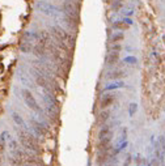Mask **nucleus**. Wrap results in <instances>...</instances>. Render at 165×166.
I'll return each instance as SVG.
<instances>
[{"label": "nucleus", "instance_id": "nucleus-11", "mask_svg": "<svg viewBox=\"0 0 165 166\" xmlns=\"http://www.w3.org/2000/svg\"><path fill=\"white\" fill-rule=\"evenodd\" d=\"M124 71H122V69H117V71H113L110 72V73L108 75V79H110V80H117V79H123L124 77Z\"/></svg>", "mask_w": 165, "mask_h": 166}, {"label": "nucleus", "instance_id": "nucleus-14", "mask_svg": "<svg viewBox=\"0 0 165 166\" xmlns=\"http://www.w3.org/2000/svg\"><path fill=\"white\" fill-rule=\"evenodd\" d=\"M109 136H111V129H110L109 126H105V127H102L100 129V132H98V139L109 137Z\"/></svg>", "mask_w": 165, "mask_h": 166}, {"label": "nucleus", "instance_id": "nucleus-25", "mask_svg": "<svg viewBox=\"0 0 165 166\" xmlns=\"http://www.w3.org/2000/svg\"><path fill=\"white\" fill-rule=\"evenodd\" d=\"M0 157H1V154H0Z\"/></svg>", "mask_w": 165, "mask_h": 166}, {"label": "nucleus", "instance_id": "nucleus-21", "mask_svg": "<svg viewBox=\"0 0 165 166\" xmlns=\"http://www.w3.org/2000/svg\"><path fill=\"white\" fill-rule=\"evenodd\" d=\"M131 107L128 109V111H130V115H134L135 114V111H136V105L133 104V105H130Z\"/></svg>", "mask_w": 165, "mask_h": 166}, {"label": "nucleus", "instance_id": "nucleus-19", "mask_svg": "<svg viewBox=\"0 0 165 166\" xmlns=\"http://www.w3.org/2000/svg\"><path fill=\"white\" fill-rule=\"evenodd\" d=\"M8 142H9V145L8 147L11 148V151H15V149H18V144H17V141H15L13 139H11V136L8 135Z\"/></svg>", "mask_w": 165, "mask_h": 166}, {"label": "nucleus", "instance_id": "nucleus-13", "mask_svg": "<svg viewBox=\"0 0 165 166\" xmlns=\"http://www.w3.org/2000/svg\"><path fill=\"white\" fill-rule=\"evenodd\" d=\"M109 158V151H100L98 152V154H97V164L98 165H101V164H104V162H106V160Z\"/></svg>", "mask_w": 165, "mask_h": 166}, {"label": "nucleus", "instance_id": "nucleus-15", "mask_svg": "<svg viewBox=\"0 0 165 166\" xmlns=\"http://www.w3.org/2000/svg\"><path fill=\"white\" fill-rule=\"evenodd\" d=\"M109 117H110V111H108V110H104V111H101L100 114H98V118H97V122L100 124L102 123H105V122L109 119Z\"/></svg>", "mask_w": 165, "mask_h": 166}, {"label": "nucleus", "instance_id": "nucleus-12", "mask_svg": "<svg viewBox=\"0 0 165 166\" xmlns=\"http://www.w3.org/2000/svg\"><path fill=\"white\" fill-rule=\"evenodd\" d=\"M20 50H21L22 52H30V51H33V46H32L30 41L28 39V37H26L25 41L21 42V45H20Z\"/></svg>", "mask_w": 165, "mask_h": 166}, {"label": "nucleus", "instance_id": "nucleus-22", "mask_svg": "<svg viewBox=\"0 0 165 166\" xmlns=\"http://www.w3.org/2000/svg\"><path fill=\"white\" fill-rule=\"evenodd\" d=\"M3 152H4V144H3V142L0 141V154H1Z\"/></svg>", "mask_w": 165, "mask_h": 166}, {"label": "nucleus", "instance_id": "nucleus-8", "mask_svg": "<svg viewBox=\"0 0 165 166\" xmlns=\"http://www.w3.org/2000/svg\"><path fill=\"white\" fill-rule=\"evenodd\" d=\"M46 51H47V47L39 45V43H35V45L33 46V54H34L35 56H38V58H43V56H46Z\"/></svg>", "mask_w": 165, "mask_h": 166}, {"label": "nucleus", "instance_id": "nucleus-6", "mask_svg": "<svg viewBox=\"0 0 165 166\" xmlns=\"http://www.w3.org/2000/svg\"><path fill=\"white\" fill-rule=\"evenodd\" d=\"M30 124H32V128L34 129V132L38 136H46L47 135V127H46L45 124L39 123L38 120H35L34 118L30 119Z\"/></svg>", "mask_w": 165, "mask_h": 166}, {"label": "nucleus", "instance_id": "nucleus-23", "mask_svg": "<svg viewBox=\"0 0 165 166\" xmlns=\"http://www.w3.org/2000/svg\"><path fill=\"white\" fill-rule=\"evenodd\" d=\"M22 166H42V165H33V164H25V165H22Z\"/></svg>", "mask_w": 165, "mask_h": 166}, {"label": "nucleus", "instance_id": "nucleus-1", "mask_svg": "<svg viewBox=\"0 0 165 166\" xmlns=\"http://www.w3.org/2000/svg\"><path fill=\"white\" fill-rule=\"evenodd\" d=\"M16 132H17L18 141L22 145V148H25L29 152H33V153H39L41 152V147H39L37 139L32 134H29L28 131H25V128H21V127L16 128Z\"/></svg>", "mask_w": 165, "mask_h": 166}, {"label": "nucleus", "instance_id": "nucleus-18", "mask_svg": "<svg viewBox=\"0 0 165 166\" xmlns=\"http://www.w3.org/2000/svg\"><path fill=\"white\" fill-rule=\"evenodd\" d=\"M123 39H124L123 33H115L113 37H111V43H118V42L123 41Z\"/></svg>", "mask_w": 165, "mask_h": 166}, {"label": "nucleus", "instance_id": "nucleus-3", "mask_svg": "<svg viewBox=\"0 0 165 166\" xmlns=\"http://www.w3.org/2000/svg\"><path fill=\"white\" fill-rule=\"evenodd\" d=\"M22 98H24L25 104H26V106H28L29 109H32V110L35 111V112H39V114H42L41 106H39L38 102L35 101L34 95L32 94L30 90H28V89H24V90H22Z\"/></svg>", "mask_w": 165, "mask_h": 166}, {"label": "nucleus", "instance_id": "nucleus-17", "mask_svg": "<svg viewBox=\"0 0 165 166\" xmlns=\"http://www.w3.org/2000/svg\"><path fill=\"white\" fill-rule=\"evenodd\" d=\"M12 118H13V120H15V123L18 126V127H21V128H25V122L22 120V118L20 117V115L17 114V112H13L12 114Z\"/></svg>", "mask_w": 165, "mask_h": 166}, {"label": "nucleus", "instance_id": "nucleus-20", "mask_svg": "<svg viewBox=\"0 0 165 166\" xmlns=\"http://www.w3.org/2000/svg\"><path fill=\"white\" fill-rule=\"evenodd\" d=\"M122 50V46L118 45V43H113V46L110 47V51H115V52H119Z\"/></svg>", "mask_w": 165, "mask_h": 166}, {"label": "nucleus", "instance_id": "nucleus-2", "mask_svg": "<svg viewBox=\"0 0 165 166\" xmlns=\"http://www.w3.org/2000/svg\"><path fill=\"white\" fill-rule=\"evenodd\" d=\"M50 32H51V35H52V38H54L55 42H63L66 45L71 46V47L74 46L75 38L71 37V35L68 34L64 29H62L60 26H51Z\"/></svg>", "mask_w": 165, "mask_h": 166}, {"label": "nucleus", "instance_id": "nucleus-4", "mask_svg": "<svg viewBox=\"0 0 165 166\" xmlns=\"http://www.w3.org/2000/svg\"><path fill=\"white\" fill-rule=\"evenodd\" d=\"M62 9H63V13H64L66 17L79 20V8L76 7V4H74V3L71 1V0H66V1H63Z\"/></svg>", "mask_w": 165, "mask_h": 166}, {"label": "nucleus", "instance_id": "nucleus-16", "mask_svg": "<svg viewBox=\"0 0 165 166\" xmlns=\"http://www.w3.org/2000/svg\"><path fill=\"white\" fill-rule=\"evenodd\" d=\"M113 28L117 29V30H127V29L130 28V25L126 24L124 21H115L113 24Z\"/></svg>", "mask_w": 165, "mask_h": 166}, {"label": "nucleus", "instance_id": "nucleus-24", "mask_svg": "<svg viewBox=\"0 0 165 166\" xmlns=\"http://www.w3.org/2000/svg\"><path fill=\"white\" fill-rule=\"evenodd\" d=\"M114 1H115V0H106V3H109V4H113Z\"/></svg>", "mask_w": 165, "mask_h": 166}, {"label": "nucleus", "instance_id": "nucleus-9", "mask_svg": "<svg viewBox=\"0 0 165 166\" xmlns=\"http://www.w3.org/2000/svg\"><path fill=\"white\" fill-rule=\"evenodd\" d=\"M119 60V52H115V51H110V54H108L106 56V64L108 65H115Z\"/></svg>", "mask_w": 165, "mask_h": 166}, {"label": "nucleus", "instance_id": "nucleus-5", "mask_svg": "<svg viewBox=\"0 0 165 166\" xmlns=\"http://www.w3.org/2000/svg\"><path fill=\"white\" fill-rule=\"evenodd\" d=\"M37 8L42 13L50 16V17H58V15H59V9L57 8V7H54L51 3H49V1H45V0H41V1H38Z\"/></svg>", "mask_w": 165, "mask_h": 166}, {"label": "nucleus", "instance_id": "nucleus-10", "mask_svg": "<svg viewBox=\"0 0 165 166\" xmlns=\"http://www.w3.org/2000/svg\"><path fill=\"white\" fill-rule=\"evenodd\" d=\"M110 141H111V136L100 139V142H98V145H97L98 152L100 151H109V149H110Z\"/></svg>", "mask_w": 165, "mask_h": 166}, {"label": "nucleus", "instance_id": "nucleus-7", "mask_svg": "<svg viewBox=\"0 0 165 166\" xmlns=\"http://www.w3.org/2000/svg\"><path fill=\"white\" fill-rule=\"evenodd\" d=\"M115 101V94L113 93H109V94H104L101 98V102H100V107L101 109H108L109 106H111Z\"/></svg>", "mask_w": 165, "mask_h": 166}]
</instances>
